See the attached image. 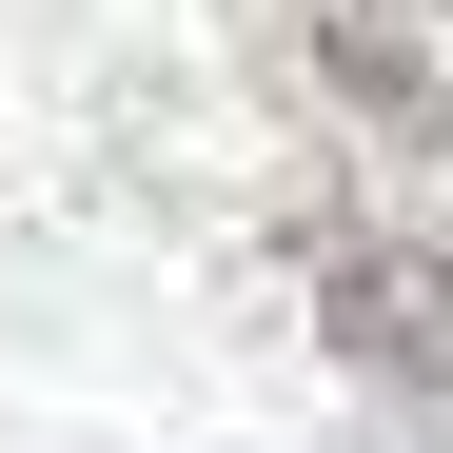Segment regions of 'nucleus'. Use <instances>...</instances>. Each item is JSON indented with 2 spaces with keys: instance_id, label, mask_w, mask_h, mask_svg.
<instances>
[{
  "instance_id": "nucleus-2",
  "label": "nucleus",
  "mask_w": 453,
  "mask_h": 453,
  "mask_svg": "<svg viewBox=\"0 0 453 453\" xmlns=\"http://www.w3.org/2000/svg\"><path fill=\"white\" fill-rule=\"evenodd\" d=\"M276 40L316 59L374 138H434V59H414V20H374V0H276Z\"/></svg>"
},
{
  "instance_id": "nucleus-1",
  "label": "nucleus",
  "mask_w": 453,
  "mask_h": 453,
  "mask_svg": "<svg viewBox=\"0 0 453 453\" xmlns=\"http://www.w3.org/2000/svg\"><path fill=\"white\" fill-rule=\"evenodd\" d=\"M316 316H335V355H374L395 395L453 414V257H414V237H335V257H316Z\"/></svg>"
}]
</instances>
